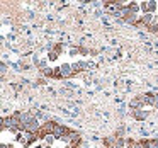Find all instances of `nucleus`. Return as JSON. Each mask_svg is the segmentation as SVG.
I'll list each match as a JSON object with an SVG mask.
<instances>
[{
    "label": "nucleus",
    "mask_w": 158,
    "mask_h": 148,
    "mask_svg": "<svg viewBox=\"0 0 158 148\" xmlns=\"http://www.w3.org/2000/svg\"><path fill=\"white\" fill-rule=\"evenodd\" d=\"M119 17L123 19L124 22H127V24H133V26L136 24L138 21H139V15H138V14H133V12H131L127 7H124L123 11L119 12Z\"/></svg>",
    "instance_id": "1"
},
{
    "label": "nucleus",
    "mask_w": 158,
    "mask_h": 148,
    "mask_svg": "<svg viewBox=\"0 0 158 148\" xmlns=\"http://www.w3.org/2000/svg\"><path fill=\"white\" fill-rule=\"evenodd\" d=\"M72 131H73V129H70L68 126H65V124H56L53 136H55L56 140H63V138H66L70 133H72Z\"/></svg>",
    "instance_id": "2"
},
{
    "label": "nucleus",
    "mask_w": 158,
    "mask_h": 148,
    "mask_svg": "<svg viewBox=\"0 0 158 148\" xmlns=\"http://www.w3.org/2000/svg\"><path fill=\"white\" fill-rule=\"evenodd\" d=\"M139 97H141V100H143V104H144V106H151V107H153V106H155V102H156L158 94L146 92V94H143V95H139Z\"/></svg>",
    "instance_id": "3"
},
{
    "label": "nucleus",
    "mask_w": 158,
    "mask_h": 148,
    "mask_svg": "<svg viewBox=\"0 0 158 148\" xmlns=\"http://www.w3.org/2000/svg\"><path fill=\"white\" fill-rule=\"evenodd\" d=\"M143 107H144V104H143V100H141L139 95L133 97V99L129 100V109L131 111H138V109H143Z\"/></svg>",
    "instance_id": "4"
},
{
    "label": "nucleus",
    "mask_w": 158,
    "mask_h": 148,
    "mask_svg": "<svg viewBox=\"0 0 158 148\" xmlns=\"http://www.w3.org/2000/svg\"><path fill=\"white\" fill-rule=\"evenodd\" d=\"M72 68H73V75L77 73H82L89 68V63L87 61H77V63H72Z\"/></svg>",
    "instance_id": "5"
},
{
    "label": "nucleus",
    "mask_w": 158,
    "mask_h": 148,
    "mask_svg": "<svg viewBox=\"0 0 158 148\" xmlns=\"http://www.w3.org/2000/svg\"><path fill=\"white\" fill-rule=\"evenodd\" d=\"M60 72H61V77L63 78H68V77H73V68L70 63H63L61 66H60Z\"/></svg>",
    "instance_id": "6"
},
{
    "label": "nucleus",
    "mask_w": 158,
    "mask_h": 148,
    "mask_svg": "<svg viewBox=\"0 0 158 148\" xmlns=\"http://www.w3.org/2000/svg\"><path fill=\"white\" fill-rule=\"evenodd\" d=\"M131 116H133L136 121H144L148 116H150V112H148V111H143V109H138V111H131Z\"/></svg>",
    "instance_id": "7"
},
{
    "label": "nucleus",
    "mask_w": 158,
    "mask_h": 148,
    "mask_svg": "<svg viewBox=\"0 0 158 148\" xmlns=\"http://www.w3.org/2000/svg\"><path fill=\"white\" fill-rule=\"evenodd\" d=\"M156 9H158V2H156V0H150V2H148V14H153L155 15Z\"/></svg>",
    "instance_id": "8"
},
{
    "label": "nucleus",
    "mask_w": 158,
    "mask_h": 148,
    "mask_svg": "<svg viewBox=\"0 0 158 148\" xmlns=\"http://www.w3.org/2000/svg\"><path fill=\"white\" fill-rule=\"evenodd\" d=\"M126 7L129 9L133 14H138V12H141V7H139V4H136V2H131V4H126Z\"/></svg>",
    "instance_id": "9"
},
{
    "label": "nucleus",
    "mask_w": 158,
    "mask_h": 148,
    "mask_svg": "<svg viewBox=\"0 0 158 148\" xmlns=\"http://www.w3.org/2000/svg\"><path fill=\"white\" fill-rule=\"evenodd\" d=\"M26 136H27V146H26V148H29L31 145H34L36 141L39 140V138L36 136V134H32V133H26Z\"/></svg>",
    "instance_id": "10"
},
{
    "label": "nucleus",
    "mask_w": 158,
    "mask_h": 148,
    "mask_svg": "<svg viewBox=\"0 0 158 148\" xmlns=\"http://www.w3.org/2000/svg\"><path fill=\"white\" fill-rule=\"evenodd\" d=\"M126 146V138H116V148H124Z\"/></svg>",
    "instance_id": "11"
},
{
    "label": "nucleus",
    "mask_w": 158,
    "mask_h": 148,
    "mask_svg": "<svg viewBox=\"0 0 158 148\" xmlns=\"http://www.w3.org/2000/svg\"><path fill=\"white\" fill-rule=\"evenodd\" d=\"M134 148H146V138H143V140H138L136 145H134Z\"/></svg>",
    "instance_id": "12"
},
{
    "label": "nucleus",
    "mask_w": 158,
    "mask_h": 148,
    "mask_svg": "<svg viewBox=\"0 0 158 148\" xmlns=\"http://www.w3.org/2000/svg\"><path fill=\"white\" fill-rule=\"evenodd\" d=\"M53 51H55V53H58V55H60V53L63 51V44H61V43H56V44L53 46Z\"/></svg>",
    "instance_id": "13"
},
{
    "label": "nucleus",
    "mask_w": 158,
    "mask_h": 148,
    "mask_svg": "<svg viewBox=\"0 0 158 148\" xmlns=\"http://www.w3.org/2000/svg\"><path fill=\"white\" fill-rule=\"evenodd\" d=\"M80 145H82V138H78V140L72 141V143H70V148H80Z\"/></svg>",
    "instance_id": "14"
},
{
    "label": "nucleus",
    "mask_w": 158,
    "mask_h": 148,
    "mask_svg": "<svg viewBox=\"0 0 158 148\" xmlns=\"http://www.w3.org/2000/svg\"><path fill=\"white\" fill-rule=\"evenodd\" d=\"M134 145H136V141H134L133 138H126V146L127 148H134Z\"/></svg>",
    "instance_id": "15"
},
{
    "label": "nucleus",
    "mask_w": 158,
    "mask_h": 148,
    "mask_svg": "<svg viewBox=\"0 0 158 148\" xmlns=\"http://www.w3.org/2000/svg\"><path fill=\"white\" fill-rule=\"evenodd\" d=\"M139 7H141V12H143V14H148V2H141Z\"/></svg>",
    "instance_id": "16"
},
{
    "label": "nucleus",
    "mask_w": 158,
    "mask_h": 148,
    "mask_svg": "<svg viewBox=\"0 0 158 148\" xmlns=\"http://www.w3.org/2000/svg\"><path fill=\"white\" fill-rule=\"evenodd\" d=\"M48 58H49V61H55V60L58 58V53H55V51L51 49V51H49V55H48Z\"/></svg>",
    "instance_id": "17"
},
{
    "label": "nucleus",
    "mask_w": 158,
    "mask_h": 148,
    "mask_svg": "<svg viewBox=\"0 0 158 148\" xmlns=\"http://www.w3.org/2000/svg\"><path fill=\"white\" fill-rule=\"evenodd\" d=\"M55 140H56V138L55 136H53V134H51V136H48V138H46V145H49V146H53V143H55Z\"/></svg>",
    "instance_id": "18"
},
{
    "label": "nucleus",
    "mask_w": 158,
    "mask_h": 148,
    "mask_svg": "<svg viewBox=\"0 0 158 148\" xmlns=\"http://www.w3.org/2000/svg\"><path fill=\"white\" fill-rule=\"evenodd\" d=\"M155 148H158V138H155Z\"/></svg>",
    "instance_id": "19"
}]
</instances>
